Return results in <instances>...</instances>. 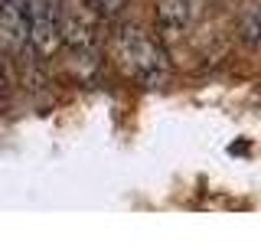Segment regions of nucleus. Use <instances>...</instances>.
Segmentation results:
<instances>
[{"label":"nucleus","mask_w":261,"mask_h":245,"mask_svg":"<svg viewBox=\"0 0 261 245\" xmlns=\"http://www.w3.org/2000/svg\"><path fill=\"white\" fill-rule=\"evenodd\" d=\"M118 59L121 65L137 76L141 82H160L170 72V59H167V49H163L153 36H147L141 30H124L118 36Z\"/></svg>","instance_id":"f257e3e1"},{"label":"nucleus","mask_w":261,"mask_h":245,"mask_svg":"<svg viewBox=\"0 0 261 245\" xmlns=\"http://www.w3.org/2000/svg\"><path fill=\"white\" fill-rule=\"evenodd\" d=\"M27 46L39 59H53L62 49V23H59V7L53 0H33V16H30V33Z\"/></svg>","instance_id":"f03ea898"},{"label":"nucleus","mask_w":261,"mask_h":245,"mask_svg":"<svg viewBox=\"0 0 261 245\" xmlns=\"http://www.w3.org/2000/svg\"><path fill=\"white\" fill-rule=\"evenodd\" d=\"M59 23H62V46H72L79 53H92L98 43V13L88 4L69 7L59 10Z\"/></svg>","instance_id":"7ed1b4c3"},{"label":"nucleus","mask_w":261,"mask_h":245,"mask_svg":"<svg viewBox=\"0 0 261 245\" xmlns=\"http://www.w3.org/2000/svg\"><path fill=\"white\" fill-rule=\"evenodd\" d=\"M193 0H157V27L163 36H179L193 23Z\"/></svg>","instance_id":"20e7f679"},{"label":"nucleus","mask_w":261,"mask_h":245,"mask_svg":"<svg viewBox=\"0 0 261 245\" xmlns=\"http://www.w3.org/2000/svg\"><path fill=\"white\" fill-rule=\"evenodd\" d=\"M30 16H33V0H0V27L16 43H27Z\"/></svg>","instance_id":"39448f33"},{"label":"nucleus","mask_w":261,"mask_h":245,"mask_svg":"<svg viewBox=\"0 0 261 245\" xmlns=\"http://www.w3.org/2000/svg\"><path fill=\"white\" fill-rule=\"evenodd\" d=\"M239 36H242V43H245V46L261 49V7H258V10H248V13L242 16V23H239Z\"/></svg>","instance_id":"423d86ee"},{"label":"nucleus","mask_w":261,"mask_h":245,"mask_svg":"<svg viewBox=\"0 0 261 245\" xmlns=\"http://www.w3.org/2000/svg\"><path fill=\"white\" fill-rule=\"evenodd\" d=\"M88 7L98 13V16H105V20H111V16H121L124 13V7H127V0H85Z\"/></svg>","instance_id":"0eeeda50"},{"label":"nucleus","mask_w":261,"mask_h":245,"mask_svg":"<svg viewBox=\"0 0 261 245\" xmlns=\"http://www.w3.org/2000/svg\"><path fill=\"white\" fill-rule=\"evenodd\" d=\"M7 92H10V79H7V72H4V65H0V105L7 102Z\"/></svg>","instance_id":"6e6552de"}]
</instances>
